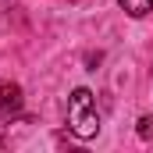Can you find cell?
<instances>
[{
  "instance_id": "cell-3",
  "label": "cell",
  "mask_w": 153,
  "mask_h": 153,
  "mask_svg": "<svg viewBox=\"0 0 153 153\" xmlns=\"http://www.w3.org/2000/svg\"><path fill=\"white\" fill-rule=\"evenodd\" d=\"M117 4H121V11L132 14V18H146L153 11V0H117Z\"/></svg>"
},
{
  "instance_id": "cell-1",
  "label": "cell",
  "mask_w": 153,
  "mask_h": 153,
  "mask_svg": "<svg viewBox=\"0 0 153 153\" xmlns=\"http://www.w3.org/2000/svg\"><path fill=\"white\" fill-rule=\"evenodd\" d=\"M68 128L75 132L78 139H96L100 132V114H96V100L85 85H78L75 93L68 96Z\"/></svg>"
},
{
  "instance_id": "cell-4",
  "label": "cell",
  "mask_w": 153,
  "mask_h": 153,
  "mask_svg": "<svg viewBox=\"0 0 153 153\" xmlns=\"http://www.w3.org/2000/svg\"><path fill=\"white\" fill-rule=\"evenodd\" d=\"M135 125H139V128H135V132H139V139H153V114H143Z\"/></svg>"
},
{
  "instance_id": "cell-2",
  "label": "cell",
  "mask_w": 153,
  "mask_h": 153,
  "mask_svg": "<svg viewBox=\"0 0 153 153\" xmlns=\"http://www.w3.org/2000/svg\"><path fill=\"white\" fill-rule=\"evenodd\" d=\"M22 111V85L18 82H0V114H14Z\"/></svg>"
}]
</instances>
